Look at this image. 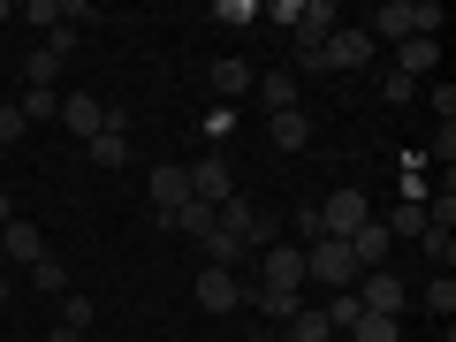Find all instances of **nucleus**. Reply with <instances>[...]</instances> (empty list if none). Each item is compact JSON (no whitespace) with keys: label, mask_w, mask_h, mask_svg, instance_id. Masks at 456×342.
<instances>
[{"label":"nucleus","mask_w":456,"mask_h":342,"mask_svg":"<svg viewBox=\"0 0 456 342\" xmlns=\"http://www.w3.org/2000/svg\"><path fill=\"white\" fill-rule=\"evenodd\" d=\"M61 327H92V297H77V289H69V305H61Z\"/></svg>","instance_id":"72a5a7b5"},{"label":"nucleus","mask_w":456,"mask_h":342,"mask_svg":"<svg viewBox=\"0 0 456 342\" xmlns=\"http://www.w3.org/2000/svg\"><path fill=\"white\" fill-rule=\"evenodd\" d=\"M23 23H46V31H61L69 16H61V0H31V8H23Z\"/></svg>","instance_id":"7c9ffc66"},{"label":"nucleus","mask_w":456,"mask_h":342,"mask_svg":"<svg viewBox=\"0 0 456 342\" xmlns=\"http://www.w3.org/2000/svg\"><path fill=\"white\" fill-rule=\"evenodd\" d=\"M183 175H191L198 206H228V198H236V167H228V152H206V160H191Z\"/></svg>","instance_id":"20e7f679"},{"label":"nucleus","mask_w":456,"mask_h":342,"mask_svg":"<svg viewBox=\"0 0 456 342\" xmlns=\"http://www.w3.org/2000/svg\"><path fill=\"white\" fill-rule=\"evenodd\" d=\"M251 92H259V107H266V114H289V107H305V84H297L289 69H259V84H251Z\"/></svg>","instance_id":"4468645a"},{"label":"nucleus","mask_w":456,"mask_h":342,"mask_svg":"<svg viewBox=\"0 0 456 342\" xmlns=\"http://www.w3.org/2000/svg\"><path fill=\"white\" fill-rule=\"evenodd\" d=\"M46 342H84V327H53V335Z\"/></svg>","instance_id":"c9c22d12"},{"label":"nucleus","mask_w":456,"mask_h":342,"mask_svg":"<svg viewBox=\"0 0 456 342\" xmlns=\"http://www.w3.org/2000/svg\"><path fill=\"white\" fill-rule=\"evenodd\" d=\"M403 342H411V335H403Z\"/></svg>","instance_id":"ea45409f"},{"label":"nucleus","mask_w":456,"mask_h":342,"mask_svg":"<svg viewBox=\"0 0 456 342\" xmlns=\"http://www.w3.org/2000/svg\"><path fill=\"white\" fill-rule=\"evenodd\" d=\"M0 259H8V266H38V259H46V236H38V221H23V213H16V221L0 228Z\"/></svg>","instance_id":"9d476101"},{"label":"nucleus","mask_w":456,"mask_h":342,"mask_svg":"<svg viewBox=\"0 0 456 342\" xmlns=\"http://www.w3.org/2000/svg\"><path fill=\"white\" fill-rule=\"evenodd\" d=\"M419 244H426V259H434L441 274H449V266H456V236H449V228H426Z\"/></svg>","instance_id":"a878e982"},{"label":"nucleus","mask_w":456,"mask_h":342,"mask_svg":"<svg viewBox=\"0 0 456 342\" xmlns=\"http://www.w3.org/2000/svg\"><path fill=\"white\" fill-rule=\"evenodd\" d=\"M259 289H305V251L297 244H266L259 251Z\"/></svg>","instance_id":"0eeeda50"},{"label":"nucleus","mask_w":456,"mask_h":342,"mask_svg":"<svg viewBox=\"0 0 456 342\" xmlns=\"http://www.w3.org/2000/svg\"><path fill=\"white\" fill-rule=\"evenodd\" d=\"M266 145H281V152H305V145H312V114H305V107H289V114H266Z\"/></svg>","instance_id":"f3484780"},{"label":"nucleus","mask_w":456,"mask_h":342,"mask_svg":"<svg viewBox=\"0 0 456 342\" xmlns=\"http://www.w3.org/2000/svg\"><path fill=\"white\" fill-rule=\"evenodd\" d=\"M244 305V281L228 266H198V312H236Z\"/></svg>","instance_id":"9b49d317"},{"label":"nucleus","mask_w":456,"mask_h":342,"mask_svg":"<svg viewBox=\"0 0 456 342\" xmlns=\"http://www.w3.org/2000/svg\"><path fill=\"white\" fill-rule=\"evenodd\" d=\"M320 244V206H297V251Z\"/></svg>","instance_id":"2f4dec72"},{"label":"nucleus","mask_w":456,"mask_h":342,"mask_svg":"<svg viewBox=\"0 0 456 342\" xmlns=\"http://www.w3.org/2000/svg\"><path fill=\"white\" fill-rule=\"evenodd\" d=\"M441 23H449V16H441V0H388V8L365 23V38H373V46H380V38L403 46V38H441Z\"/></svg>","instance_id":"f257e3e1"},{"label":"nucleus","mask_w":456,"mask_h":342,"mask_svg":"<svg viewBox=\"0 0 456 342\" xmlns=\"http://www.w3.org/2000/svg\"><path fill=\"white\" fill-rule=\"evenodd\" d=\"M61 130L77 137V145H92V137L107 130V107H99L92 92H61Z\"/></svg>","instance_id":"1a4fd4ad"},{"label":"nucleus","mask_w":456,"mask_h":342,"mask_svg":"<svg viewBox=\"0 0 456 342\" xmlns=\"http://www.w3.org/2000/svg\"><path fill=\"white\" fill-rule=\"evenodd\" d=\"M31 281H38V289H53V297H61V289H69V266H61V259H53V251H46V259H38V266H31Z\"/></svg>","instance_id":"c756f323"},{"label":"nucleus","mask_w":456,"mask_h":342,"mask_svg":"<svg viewBox=\"0 0 456 342\" xmlns=\"http://www.w3.org/2000/svg\"><path fill=\"white\" fill-rule=\"evenodd\" d=\"M145 198L160 206V221L191 206V175H183V160H160V167H152V175H145Z\"/></svg>","instance_id":"6e6552de"},{"label":"nucleus","mask_w":456,"mask_h":342,"mask_svg":"<svg viewBox=\"0 0 456 342\" xmlns=\"http://www.w3.org/2000/svg\"><path fill=\"white\" fill-rule=\"evenodd\" d=\"M23 122H61V92H23Z\"/></svg>","instance_id":"b1692460"},{"label":"nucleus","mask_w":456,"mask_h":342,"mask_svg":"<svg viewBox=\"0 0 456 342\" xmlns=\"http://www.w3.org/2000/svg\"><path fill=\"white\" fill-rule=\"evenodd\" d=\"M342 244H350V259H358V274H373V266H388L395 236H388V228H380V213H373V221H365L358 236H342Z\"/></svg>","instance_id":"f8f14e48"},{"label":"nucleus","mask_w":456,"mask_h":342,"mask_svg":"<svg viewBox=\"0 0 456 342\" xmlns=\"http://www.w3.org/2000/svg\"><path fill=\"white\" fill-rule=\"evenodd\" d=\"M305 281L312 289H358V259H350V244H342V236H320V244L305 251Z\"/></svg>","instance_id":"f03ea898"},{"label":"nucleus","mask_w":456,"mask_h":342,"mask_svg":"<svg viewBox=\"0 0 456 342\" xmlns=\"http://www.w3.org/2000/svg\"><path fill=\"white\" fill-rule=\"evenodd\" d=\"M213 23H228V31H251V23H259V8H251V0H221V8H213Z\"/></svg>","instance_id":"cd10ccee"},{"label":"nucleus","mask_w":456,"mask_h":342,"mask_svg":"<svg viewBox=\"0 0 456 342\" xmlns=\"http://www.w3.org/2000/svg\"><path fill=\"white\" fill-rule=\"evenodd\" d=\"M320 320H327V335H335V327H358V320H365L358 289H335V297H320Z\"/></svg>","instance_id":"6ab92c4d"},{"label":"nucleus","mask_w":456,"mask_h":342,"mask_svg":"<svg viewBox=\"0 0 456 342\" xmlns=\"http://www.w3.org/2000/svg\"><path fill=\"white\" fill-rule=\"evenodd\" d=\"M426 99H434V114H441V122H456V84H434Z\"/></svg>","instance_id":"f704fd0d"},{"label":"nucleus","mask_w":456,"mask_h":342,"mask_svg":"<svg viewBox=\"0 0 456 342\" xmlns=\"http://www.w3.org/2000/svg\"><path fill=\"white\" fill-rule=\"evenodd\" d=\"M244 305L259 312V320H274V327H289L297 312H305V289H259V281H251V289H244Z\"/></svg>","instance_id":"2eb2a0df"},{"label":"nucleus","mask_w":456,"mask_h":342,"mask_svg":"<svg viewBox=\"0 0 456 342\" xmlns=\"http://www.w3.org/2000/svg\"><path fill=\"white\" fill-rule=\"evenodd\" d=\"M350 342H403V320H373V312H365V320L350 327Z\"/></svg>","instance_id":"393cba45"},{"label":"nucleus","mask_w":456,"mask_h":342,"mask_svg":"<svg viewBox=\"0 0 456 342\" xmlns=\"http://www.w3.org/2000/svg\"><path fill=\"white\" fill-rule=\"evenodd\" d=\"M426 312H434V320H449V312H456V281H449V274L426 281Z\"/></svg>","instance_id":"bb28decb"},{"label":"nucleus","mask_w":456,"mask_h":342,"mask_svg":"<svg viewBox=\"0 0 456 342\" xmlns=\"http://www.w3.org/2000/svg\"><path fill=\"white\" fill-rule=\"evenodd\" d=\"M0 312H8V274H0Z\"/></svg>","instance_id":"4c0bfd02"},{"label":"nucleus","mask_w":456,"mask_h":342,"mask_svg":"<svg viewBox=\"0 0 456 342\" xmlns=\"http://www.w3.org/2000/svg\"><path fill=\"white\" fill-rule=\"evenodd\" d=\"M373 61V38H365V23H335V31L320 38V69H365Z\"/></svg>","instance_id":"423d86ee"},{"label":"nucleus","mask_w":456,"mask_h":342,"mask_svg":"<svg viewBox=\"0 0 456 342\" xmlns=\"http://www.w3.org/2000/svg\"><path fill=\"white\" fill-rule=\"evenodd\" d=\"M380 228H388V236H426V198H403V206H395Z\"/></svg>","instance_id":"412c9836"},{"label":"nucleus","mask_w":456,"mask_h":342,"mask_svg":"<svg viewBox=\"0 0 456 342\" xmlns=\"http://www.w3.org/2000/svg\"><path fill=\"white\" fill-rule=\"evenodd\" d=\"M61 69H69V61H53L46 46L23 53V92H61Z\"/></svg>","instance_id":"a211bd4d"},{"label":"nucleus","mask_w":456,"mask_h":342,"mask_svg":"<svg viewBox=\"0 0 456 342\" xmlns=\"http://www.w3.org/2000/svg\"><path fill=\"white\" fill-rule=\"evenodd\" d=\"M23 130H31V122H23V107H0V152L16 145V137H23Z\"/></svg>","instance_id":"473e14b6"},{"label":"nucleus","mask_w":456,"mask_h":342,"mask_svg":"<svg viewBox=\"0 0 456 342\" xmlns=\"http://www.w3.org/2000/svg\"><path fill=\"white\" fill-rule=\"evenodd\" d=\"M434 69H441V38H403V46H395V77L426 84Z\"/></svg>","instance_id":"dca6fc26"},{"label":"nucleus","mask_w":456,"mask_h":342,"mask_svg":"<svg viewBox=\"0 0 456 342\" xmlns=\"http://www.w3.org/2000/svg\"><path fill=\"white\" fill-rule=\"evenodd\" d=\"M8 16H16V8H8V0H0V23H8Z\"/></svg>","instance_id":"58836bf2"},{"label":"nucleus","mask_w":456,"mask_h":342,"mask_svg":"<svg viewBox=\"0 0 456 342\" xmlns=\"http://www.w3.org/2000/svg\"><path fill=\"white\" fill-rule=\"evenodd\" d=\"M84 152H92L99 167H130V130H99V137H92Z\"/></svg>","instance_id":"aec40b11"},{"label":"nucleus","mask_w":456,"mask_h":342,"mask_svg":"<svg viewBox=\"0 0 456 342\" xmlns=\"http://www.w3.org/2000/svg\"><path fill=\"white\" fill-rule=\"evenodd\" d=\"M259 23H274V31H297V23H305V0H274V8H259Z\"/></svg>","instance_id":"c85d7f7f"},{"label":"nucleus","mask_w":456,"mask_h":342,"mask_svg":"<svg viewBox=\"0 0 456 342\" xmlns=\"http://www.w3.org/2000/svg\"><path fill=\"white\" fill-rule=\"evenodd\" d=\"M206 84H213V92L228 99V107H236V99H251V84H259V69H251V61H236V53H221V61L206 69Z\"/></svg>","instance_id":"ddd939ff"},{"label":"nucleus","mask_w":456,"mask_h":342,"mask_svg":"<svg viewBox=\"0 0 456 342\" xmlns=\"http://www.w3.org/2000/svg\"><path fill=\"white\" fill-rule=\"evenodd\" d=\"M167 228H183V236H198V244H206V236H213V206H198V198H191L183 213H167Z\"/></svg>","instance_id":"4be33fe9"},{"label":"nucleus","mask_w":456,"mask_h":342,"mask_svg":"<svg viewBox=\"0 0 456 342\" xmlns=\"http://www.w3.org/2000/svg\"><path fill=\"white\" fill-rule=\"evenodd\" d=\"M358 305L373 312V320H403V305H411V281L395 274V266H373V274H358Z\"/></svg>","instance_id":"7ed1b4c3"},{"label":"nucleus","mask_w":456,"mask_h":342,"mask_svg":"<svg viewBox=\"0 0 456 342\" xmlns=\"http://www.w3.org/2000/svg\"><path fill=\"white\" fill-rule=\"evenodd\" d=\"M281 342H327V320H320V305H305L289 327H281Z\"/></svg>","instance_id":"5701e85b"},{"label":"nucleus","mask_w":456,"mask_h":342,"mask_svg":"<svg viewBox=\"0 0 456 342\" xmlns=\"http://www.w3.org/2000/svg\"><path fill=\"white\" fill-rule=\"evenodd\" d=\"M8 221H16V206H8V191H0V228H8Z\"/></svg>","instance_id":"e433bc0d"},{"label":"nucleus","mask_w":456,"mask_h":342,"mask_svg":"<svg viewBox=\"0 0 456 342\" xmlns=\"http://www.w3.org/2000/svg\"><path fill=\"white\" fill-rule=\"evenodd\" d=\"M365 221H373V198H365V191H335V198H320V236H358Z\"/></svg>","instance_id":"39448f33"}]
</instances>
